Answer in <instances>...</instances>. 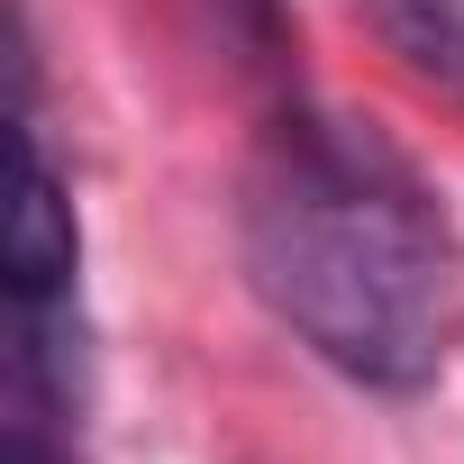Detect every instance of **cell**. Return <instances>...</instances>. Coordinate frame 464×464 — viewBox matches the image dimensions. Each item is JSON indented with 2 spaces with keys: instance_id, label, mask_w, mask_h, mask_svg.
Masks as SVG:
<instances>
[{
  "instance_id": "cell-1",
  "label": "cell",
  "mask_w": 464,
  "mask_h": 464,
  "mask_svg": "<svg viewBox=\"0 0 464 464\" xmlns=\"http://www.w3.org/2000/svg\"><path fill=\"white\" fill-rule=\"evenodd\" d=\"M256 301L355 392L410 401L446 373L464 274L419 164L337 110H283L237 191Z\"/></svg>"
},
{
  "instance_id": "cell-2",
  "label": "cell",
  "mask_w": 464,
  "mask_h": 464,
  "mask_svg": "<svg viewBox=\"0 0 464 464\" xmlns=\"http://www.w3.org/2000/svg\"><path fill=\"white\" fill-rule=\"evenodd\" d=\"M73 265H82L73 200H64L46 137L28 128L19 137V209H10V301H19V364L55 401H73Z\"/></svg>"
},
{
  "instance_id": "cell-3",
  "label": "cell",
  "mask_w": 464,
  "mask_h": 464,
  "mask_svg": "<svg viewBox=\"0 0 464 464\" xmlns=\"http://www.w3.org/2000/svg\"><path fill=\"white\" fill-rule=\"evenodd\" d=\"M355 19L410 82L464 110V0H355Z\"/></svg>"
},
{
  "instance_id": "cell-4",
  "label": "cell",
  "mask_w": 464,
  "mask_h": 464,
  "mask_svg": "<svg viewBox=\"0 0 464 464\" xmlns=\"http://www.w3.org/2000/svg\"><path fill=\"white\" fill-rule=\"evenodd\" d=\"M0 464H64V455H55V446H46L37 428H19V437H10V455H0Z\"/></svg>"
}]
</instances>
